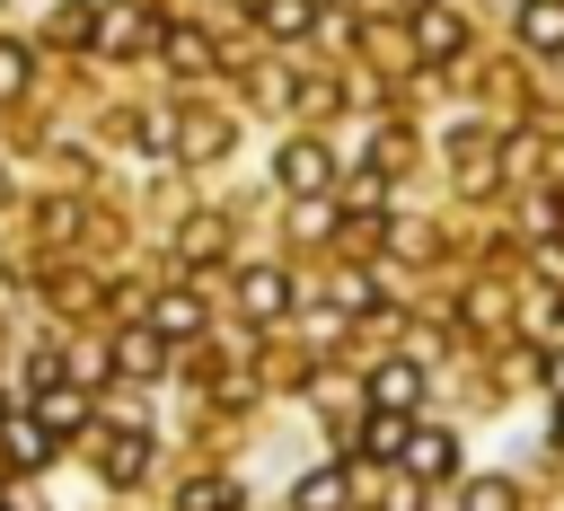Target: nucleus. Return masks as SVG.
I'll use <instances>...</instances> for the list:
<instances>
[{"instance_id":"f03ea898","label":"nucleus","mask_w":564,"mask_h":511,"mask_svg":"<svg viewBox=\"0 0 564 511\" xmlns=\"http://www.w3.org/2000/svg\"><path fill=\"white\" fill-rule=\"evenodd\" d=\"M397 458H405L414 476H449V467H458V441H449V432H414Z\"/></svg>"},{"instance_id":"f257e3e1","label":"nucleus","mask_w":564,"mask_h":511,"mask_svg":"<svg viewBox=\"0 0 564 511\" xmlns=\"http://www.w3.org/2000/svg\"><path fill=\"white\" fill-rule=\"evenodd\" d=\"M326 176H335V159H326L317 141H291V150H282V185H291V194H317Z\"/></svg>"},{"instance_id":"20e7f679","label":"nucleus","mask_w":564,"mask_h":511,"mask_svg":"<svg viewBox=\"0 0 564 511\" xmlns=\"http://www.w3.org/2000/svg\"><path fill=\"white\" fill-rule=\"evenodd\" d=\"M282 300H291V282H282L273 264H256V273H247V308H256V317H273Z\"/></svg>"},{"instance_id":"a211bd4d","label":"nucleus","mask_w":564,"mask_h":511,"mask_svg":"<svg viewBox=\"0 0 564 511\" xmlns=\"http://www.w3.org/2000/svg\"><path fill=\"white\" fill-rule=\"evenodd\" d=\"M18 79H26V53H18V44H0V97H9Z\"/></svg>"},{"instance_id":"dca6fc26","label":"nucleus","mask_w":564,"mask_h":511,"mask_svg":"<svg viewBox=\"0 0 564 511\" xmlns=\"http://www.w3.org/2000/svg\"><path fill=\"white\" fill-rule=\"evenodd\" d=\"M167 62H176V70H203V62H212V53H203V44H194V35H167Z\"/></svg>"},{"instance_id":"7ed1b4c3","label":"nucleus","mask_w":564,"mask_h":511,"mask_svg":"<svg viewBox=\"0 0 564 511\" xmlns=\"http://www.w3.org/2000/svg\"><path fill=\"white\" fill-rule=\"evenodd\" d=\"M520 35H529L538 53H564V0H529V9H520Z\"/></svg>"},{"instance_id":"0eeeda50","label":"nucleus","mask_w":564,"mask_h":511,"mask_svg":"<svg viewBox=\"0 0 564 511\" xmlns=\"http://www.w3.org/2000/svg\"><path fill=\"white\" fill-rule=\"evenodd\" d=\"M370 396H379L388 414H405V405H414V370H379V379H370Z\"/></svg>"},{"instance_id":"6e6552de","label":"nucleus","mask_w":564,"mask_h":511,"mask_svg":"<svg viewBox=\"0 0 564 511\" xmlns=\"http://www.w3.org/2000/svg\"><path fill=\"white\" fill-rule=\"evenodd\" d=\"M449 44H458V18H449V9H423V53H432V62H441V53H449Z\"/></svg>"},{"instance_id":"f8f14e48","label":"nucleus","mask_w":564,"mask_h":511,"mask_svg":"<svg viewBox=\"0 0 564 511\" xmlns=\"http://www.w3.org/2000/svg\"><path fill=\"white\" fill-rule=\"evenodd\" d=\"M467 511H511V485H502V476H476V485H467Z\"/></svg>"},{"instance_id":"9d476101","label":"nucleus","mask_w":564,"mask_h":511,"mask_svg":"<svg viewBox=\"0 0 564 511\" xmlns=\"http://www.w3.org/2000/svg\"><path fill=\"white\" fill-rule=\"evenodd\" d=\"M123 370L150 379V370H159V335H123Z\"/></svg>"},{"instance_id":"4468645a","label":"nucleus","mask_w":564,"mask_h":511,"mask_svg":"<svg viewBox=\"0 0 564 511\" xmlns=\"http://www.w3.org/2000/svg\"><path fill=\"white\" fill-rule=\"evenodd\" d=\"M370 449H379V458H397V449H405V423H397L388 405H379V423H370Z\"/></svg>"},{"instance_id":"1a4fd4ad","label":"nucleus","mask_w":564,"mask_h":511,"mask_svg":"<svg viewBox=\"0 0 564 511\" xmlns=\"http://www.w3.org/2000/svg\"><path fill=\"white\" fill-rule=\"evenodd\" d=\"M194 326H203V308H194L185 291H176V300H159V335H194Z\"/></svg>"},{"instance_id":"423d86ee","label":"nucleus","mask_w":564,"mask_h":511,"mask_svg":"<svg viewBox=\"0 0 564 511\" xmlns=\"http://www.w3.org/2000/svg\"><path fill=\"white\" fill-rule=\"evenodd\" d=\"M141 449H150L141 432H123V441H106V476H115V485H132V476H141Z\"/></svg>"},{"instance_id":"ddd939ff","label":"nucleus","mask_w":564,"mask_h":511,"mask_svg":"<svg viewBox=\"0 0 564 511\" xmlns=\"http://www.w3.org/2000/svg\"><path fill=\"white\" fill-rule=\"evenodd\" d=\"M79 414H88V405H79V396H62V388H53V396H44V432H70V423H79Z\"/></svg>"},{"instance_id":"39448f33","label":"nucleus","mask_w":564,"mask_h":511,"mask_svg":"<svg viewBox=\"0 0 564 511\" xmlns=\"http://www.w3.org/2000/svg\"><path fill=\"white\" fill-rule=\"evenodd\" d=\"M9 458H18V467H44V458H53V432H44V423H9Z\"/></svg>"},{"instance_id":"9b49d317","label":"nucleus","mask_w":564,"mask_h":511,"mask_svg":"<svg viewBox=\"0 0 564 511\" xmlns=\"http://www.w3.org/2000/svg\"><path fill=\"white\" fill-rule=\"evenodd\" d=\"M335 502H344V476H308L300 485V511H335Z\"/></svg>"},{"instance_id":"2eb2a0df","label":"nucleus","mask_w":564,"mask_h":511,"mask_svg":"<svg viewBox=\"0 0 564 511\" xmlns=\"http://www.w3.org/2000/svg\"><path fill=\"white\" fill-rule=\"evenodd\" d=\"M106 44H115V53H123V44H141V18H132V9H115V18H106Z\"/></svg>"},{"instance_id":"f3484780","label":"nucleus","mask_w":564,"mask_h":511,"mask_svg":"<svg viewBox=\"0 0 564 511\" xmlns=\"http://www.w3.org/2000/svg\"><path fill=\"white\" fill-rule=\"evenodd\" d=\"M176 502H185V511H220V502H229V485H185Z\"/></svg>"}]
</instances>
